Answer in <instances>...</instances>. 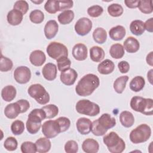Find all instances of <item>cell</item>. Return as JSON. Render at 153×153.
<instances>
[{
  "instance_id": "obj_1",
  "label": "cell",
  "mask_w": 153,
  "mask_h": 153,
  "mask_svg": "<svg viewBox=\"0 0 153 153\" xmlns=\"http://www.w3.org/2000/svg\"><path fill=\"white\" fill-rule=\"evenodd\" d=\"M99 84L100 80L97 75L88 74L79 79L75 87V91L79 96H88L99 86Z\"/></svg>"
},
{
  "instance_id": "obj_2",
  "label": "cell",
  "mask_w": 153,
  "mask_h": 153,
  "mask_svg": "<svg viewBox=\"0 0 153 153\" xmlns=\"http://www.w3.org/2000/svg\"><path fill=\"white\" fill-rule=\"evenodd\" d=\"M45 118H46V114L42 108L33 109L28 115L26 124L27 131L32 134L38 132L41 127V122Z\"/></svg>"
},
{
  "instance_id": "obj_3",
  "label": "cell",
  "mask_w": 153,
  "mask_h": 153,
  "mask_svg": "<svg viewBox=\"0 0 153 153\" xmlns=\"http://www.w3.org/2000/svg\"><path fill=\"white\" fill-rule=\"evenodd\" d=\"M131 108L145 115H152L153 113V100L140 96H134L130 100Z\"/></svg>"
},
{
  "instance_id": "obj_4",
  "label": "cell",
  "mask_w": 153,
  "mask_h": 153,
  "mask_svg": "<svg viewBox=\"0 0 153 153\" xmlns=\"http://www.w3.org/2000/svg\"><path fill=\"white\" fill-rule=\"evenodd\" d=\"M103 141L111 153H121L126 148L124 141L114 131H111L105 135Z\"/></svg>"
},
{
  "instance_id": "obj_5",
  "label": "cell",
  "mask_w": 153,
  "mask_h": 153,
  "mask_svg": "<svg viewBox=\"0 0 153 153\" xmlns=\"http://www.w3.org/2000/svg\"><path fill=\"white\" fill-rule=\"evenodd\" d=\"M151 135V127L146 124H142L131 131L130 140L134 144L143 143L149 139Z\"/></svg>"
},
{
  "instance_id": "obj_6",
  "label": "cell",
  "mask_w": 153,
  "mask_h": 153,
  "mask_svg": "<svg viewBox=\"0 0 153 153\" xmlns=\"http://www.w3.org/2000/svg\"><path fill=\"white\" fill-rule=\"evenodd\" d=\"M75 109L79 114L90 117L96 116L100 112L99 106L88 99L79 100L75 105Z\"/></svg>"
},
{
  "instance_id": "obj_7",
  "label": "cell",
  "mask_w": 153,
  "mask_h": 153,
  "mask_svg": "<svg viewBox=\"0 0 153 153\" xmlns=\"http://www.w3.org/2000/svg\"><path fill=\"white\" fill-rule=\"evenodd\" d=\"M28 94L40 105H45L50 101V95L40 84L31 85L28 88Z\"/></svg>"
},
{
  "instance_id": "obj_8",
  "label": "cell",
  "mask_w": 153,
  "mask_h": 153,
  "mask_svg": "<svg viewBox=\"0 0 153 153\" xmlns=\"http://www.w3.org/2000/svg\"><path fill=\"white\" fill-rule=\"evenodd\" d=\"M48 55L54 60H57L62 57L68 56L67 47L63 44L58 42H50L46 49Z\"/></svg>"
},
{
  "instance_id": "obj_9",
  "label": "cell",
  "mask_w": 153,
  "mask_h": 153,
  "mask_svg": "<svg viewBox=\"0 0 153 153\" xmlns=\"http://www.w3.org/2000/svg\"><path fill=\"white\" fill-rule=\"evenodd\" d=\"M42 132L44 135L48 138H53L61 133L60 126L56 120H48L45 121L42 126Z\"/></svg>"
},
{
  "instance_id": "obj_10",
  "label": "cell",
  "mask_w": 153,
  "mask_h": 153,
  "mask_svg": "<svg viewBox=\"0 0 153 153\" xmlns=\"http://www.w3.org/2000/svg\"><path fill=\"white\" fill-rule=\"evenodd\" d=\"M92 26V22L88 18L81 17L75 23L74 29L78 35L85 36L91 31Z\"/></svg>"
},
{
  "instance_id": "obj_11",
  "label": "cell",
  "mask_w": 153,
  "mask_h": 153,
  "mask_svg": "<svg viewBox=\"0 0 153 153\" xmlns=\"http://www.w3.org/2000/svg\"><path fill=\"white\" fill-rule=\"evenodd\" d=\"M13 75L16 81L21 84L28 82L31 78L30 70L28 67L25 66L17 67L14 70Z\"/></svg>"
},
{
  "instance_id": "obj_12",
  "label": "cell",
  "mask_w": 153,
  "mask_h": 153,
  "mask_svg": "<svg viewBox=\"0 0 153 153\" xmlns=\"http://www.w3.org/2000/svg\"><path fill=\"white\" fill-rule=\"evenodd\" d=\"M96 121L99 127L106 131L116 125L115 118L107 113L103 114Z\"/></svg>"
},
{
  "instance_id": "obj_13",
  "label": "cell",
  "mask_w": 153,
  "mask_h": 153,
  "mask_svg": "<svg viewBox=\"0 0 153 153\" xmlns=\"http://www.w3.org/2000/svg\"><path fill=\"white\" fill-rule=\"evenodd\" d=\"M78 77L76 71L72 68H69L65 71L61 72L60 75V81L66 85H73Z\"/></svg>"
},
{
  "instance_id": "obj_14",
  "label": "cell",
  "mask_w": 153,
  "mask_h": 153,
  "mask_svg": "<svg viewBox=\"0 0 153 153\" xmlns=\"http://www.w3.org/2000/svg\"><path fill=\"white\" fill-rule=\"evenodd\" d=\"M20 113H22V107L17 101L7 105L4 109L5 115L10 119L16 118Z\"/></svg>"
},
{
  "instance_id": "obj_15",
  "label": "cell",
  "mask_w": 153,
  "mask_h": 153,
  "mask_svg": "<svg viewBox=\"0 0 153 153\" xmlns=\"http://www.w3.org/2000/svg\"><path fill=\"white\" fill-rule=\"evenodd\" d=\"M87 48L82 43L75 44L72 48V56L74 59L78 61H82L87 57Z\"/></svg>"
},
{
  "instance_id": "obj_16",
  "label": "cell",
  "mask_w": 153,
  "mask_h": 153,
  "mask_svg": "<svg viewBox=\"0 0 153 153\" xmlns=\"http://www.w3.org/2000/svg\"><path fill=\"white\" fill-rule=\"evenodd\" d=\"M92 122L90 119L81 117L79 118L76 123V128L79 133L85 135L88 134L91 131Z\"/></svg>"
},
{
  "instance_id": "obj_17",
  "label": "cell",
  "mask_w": 153,
  "mask_h": 153,
  "mask_svg": "<svg viewBox=\"0 0 153 153\" xmlns=\"http://www.w3.org/2000/svg\"><path fill=\"white\" fill-rule=\"evenodd\" d=\"M29 60L32 65L35 66H42L46 60L45 53L39 50L33 51L29 56Z\"/></svg>"
},
{
  "instance_id": "obj_18",
  "label": "cell",
  "mask_w": 153,
  "mask_h": 153,
  "mask_svg": "<svg viewBox=\"0 0 153 153\" xmlns=\"http://www.w3.org/2000/svg\"><path fill=\"white\" fill-rule=\"evenodd\" d=\"M42 74L45 79L48 81H53L57 76V67L55 64L48 63L45 64L42 69Z\"/></svg>"
},
{
  "instance_id": "obj_19",
  "label": "cell",
  "mask_w": 153,
  "mask_h": 153,
  "mask_svg": "<svg viewBox=\"0 0 153 153\" xmlns=\"http://www.w3.org/2000/svg\"><path fill=\"white\" fill-rule=\"evenodd\" d=\"M59 30V25L54 20L48 21L44 27V34L45 37L51 39L53 38L57 34Z\"/></svg>"
},
{
  "instance_id": "obj_20",
  "label": "cell",
  "mask_w": 153,
  "mask_h": 153,
  "mask_svg": "<svg viewBox=\"0 0 153 153\" xmlns=\"http://www.w3.org/2000/svg\"><path fill=\"white\" fill-rule=\"evenodd\" d=\"M124 48L129 53L137 52L140 48V43L137 39L133 36H128L123 43Z\"/></svg>"
},
{
  "instance_id": "obj_21",
  "label": "cell",
  "mask_w": 153,
  "mask_h": 153,
  "mask_svg": "<svg viewBox=\"0 0 153 153\" xmlns=\"http://www.w3.org/2000/svg\"><path fill=\"white\" fill-rule=\"evenodd\" d=\"M82 149L86 153H96L99 151V145L97 140L87 138L82 142Z\"/></svg>"
},
{
  "instance_id": "obj_22",
  "label": "cell",
  "mask_w": 153,
  "mask_h": 153,
  "mask_svg": "<svg viewBox=\"0 0 153 153\" xmlns=\"http://www.w3.org/2000/svg\"><path fill=\"white\" fill-rule=\"evenodd\" d=\"M23 14L19 10L13 9L10 11L7 16L8 23L12 26H17L21 23Z\"/></svg>"
},
{
  "instance_id": "obj_23",
  "label": "cell",
  "mask_w": 153,
  "mask_h": 153,
  "mask_svg": "<svg viewBox=\"0 0 153 153\" xmlns=\"http://www.w3.org/2000/svg\"><path fill=\"white\" fill-rule=\"evenodd\" d=\"M115 69L114 63L109 60L105 59L100 62L97 66L98 72L102 75H108L111 74Z\"/></svg>"
},
{
  "instance_id": "obj_24",
  "label": "cell",
  "mask_w": 153,
  "mask_h": 153,
  "mask_svg": "<svg viewBox=\"0 0 153 153\" xmlns=\"http://www.w3.org/2000/svg\"><path fill=\"white\" fill-rule=\"evenodd\" d=\"M126 29L121 25H117L112 27L109 31L110 38L114 41H120L126 35Z\"/></svg>"
},
{
  "instance_id": "obj_25",
  "label": "cell",
  "mask_w": 153,
  "mask_h": 153,
  "mask_svg": "<svg viewBox=\"0 0 153 153\" xmlns=\"http://www.w3.org/2000/svg\"><path fill=\"white\" fill-rule=\"evenodd\" d=\"M120 121L123 126L126 128L131 127L134 123V118L133 114L127 111H124L120 115Z\"/></svg>"
},
{
  "instance_id": "obj_26",
  "label": "cell",
  "mask_w": 153,
  "mask_h": 153,
  "mask_svg": "<svg viewBox=\"0 0 153 153\" xmlns=\"http://www.w3.org/2000/svg\"><path fill=\"white\" fill-rule=\"evenodd\" d=\"M105 51L103 49L99 46H93L90 49V56L92 61L100 62L105 57Z\"/></svg>"
},
{
  "instance_id": "obj_27",
  "label": "cell",
  "mask_w": 153,
  "mask_h": 153,
  "mask_svg": "<svg viewBox=\"0 0 153 153\" xmlns=\"http://www.w3.org/2000/svg\"><path fill=\"white\" fill-rule=\"evenodd\" d=\"M35 145L37 152L39 153H45L50 151L51 144V142L47 137H41L36 140Z\"/></svg>"
},
{
  "instance_id": "obj_28",
  "label": "cell",
  "mask_w": 153,
  "mask_h": 153,
  "mask_svg": "<svg viewBox=\"0 0 153 153\" xmlns=\"http://www.w3.org/2000/svg\"><path fill=\"white\" fill-rule=\"evenodd\" d=\"M17 91L16 88L11 85H8L4 87L1 91V97L6 102L12 101L16 96Z\"/></svg>"
},
{
  "instance_id": "obj_29",
  "label": "cell",
  "mask_w": 153,
  "mask_h": 153,
  "mask_svg": "<svg viewBox=\"0 0 153 153\" xmlns=\"http://www.w3.org/2000/svg\"><path fill=\"white\" fill-rule=\"evenodd\" d=\"M130 30L133 35L136 36L142 35L145 30L143 22L140 20L132 21L130 25Z\"/></svg>"
},
{
  "instance_id": "obj_30",
  "label": "cell",
  "mask_w": 153,
  "mask_h": 153,
  "mask_svg": "<svg viewBox=\"0 0 153 153\" xmlns=\"http://www.w3.org/2000/svg\"><path fill=\"white\" fill-rule=\"evenodd\" d=\"M145 85V81L142 76L134 77L130 82V89L134 92H139L142 90Z\"/></svg>"
},
{
  "instance_id": "obj_31",
  "label": "cell",
  "mask_w": 153,
  "mask_h": 153,
  "mask_svg": "<svg viewBox=\"0 0 153 153\" xmlns=\"http://www.w3.org/2000/svg\"><path fill=\"white\" fill-rule=\"evenodd\" d=\"M128 80V76L127 75L124 76H121L118 78H117L113 84L114 89L115 91L119 94L122 93L126 86L127 82Z\"/></svg>"
},
{
  "instance_id": "obj_32",
  "label": "cell",
  "mask_w": 153,
  "mask_h": 153,
  "mask_svg": "<svg viewBox=\"0 0 153 153\" xmlns=\"http://www.w3.org/2000/svg\"><path fill=\"white\" fill-rule=\"evenodd\" d=\"M109 54L114 59H121L124 55V48L121 44H114L111 45L109 49Z\"/></svg>"
},
{
  "instance_id": "obj_33",
  "label": "cell",
  "mask_w": 153,
  "mask_h": 153,
  "mask_svg": "<svg viewBox=\"0 0 153 153\" xmlns=\"http://www.w3.org/2000/svg\"><path fill=\"white\" fill-rule=\"evenodd\" d=\"M93 38L96 43H105L107 39L106 31L102 27H97L93 32Z\"/></svg>"
},
{
  "instance_id": "obj_34",
  "label": "cell",
  "mask_w": 153,
  "mask_h": 153,
  "mask_svg": "<svg viewBox=\"0 0 153 153\" xmlns=\"http://www.w3.org/2000/svg\"><path fill=\"white\" fill-rule=\"evenodd\" d=\"M58 21L62 25H68L72 22L74 18V13L72 10L63 11L58 16Z\"/></svg>"
},
{
  "instance_id": "obj_35",
  "label": "cell",
  "mask_w": 153,
  "mask_h": 153,
  "mask_svg": "<svg viewBox=\"0 0 153 153\" xmlns=\"http://www.w3.org/2000/svg\"><path fill=\"white\" fill-rule=\"evenodd\" d=\"M139 10L144 14H150L153 11L152 0H140L139 2Z\"/></svg>"
},
{
  "instance_id": "obj_36",
  "label": "cell",
  "mask_w": 153,
  "mask_h": 153,
  "mask_svg": "<svg viewBox=\"0 0 153 153\" xmlns=\"http://www.w3.org/2000/svg\"><path fill=\"white\" fill-rule=\"evenodd\" d=\"M124 10L123 7L117 3H114L109 5L108 7V12L109 14L112 17L121 16L123 13Z\"/></svg>"
},
{
  "instance_id": "obj_37",
  "label": "cell",
  "mask_w": 153,
  "mask_h": 153,
  "mask_svg": "<svg viewBox=\"0 0 153 153\" xmlns=\"http://www.w3.org/2000/svg\"><path fill=\"white\" fill-rule=\"evenodd\" d=\"M42 109L45 111L46 118H53L55 117L59 113L58 107L54 104H49L42 107Z\"/></svg>"
},
{
  "instance_id": "obj_38",
  "label": "cell",
  "mask_w": 153,
  "mask_h": 153,
  "mask_svg": "<svg viewBox=\"0 0 153 153\" xmlns=\"http://www.w3.org/2000/svg\"><path fill=\"white\" fill-rule=\"evenodd\" d=\"M30 20L35 24H39L44 20V14L39 10H34L29 14Z\"/></svg>"
},
{
  "instance_id": "obj_39",
  "label": "cell",
  "mask_w": 153,
  "mask_h": 153,
  "mask_svg": "<svg viewBox=\"0 0 153 153\" xmlns=\"http://www.w3.org/2000/svg\"><path fill=\"white\" fill-rule=\"evenodd\" d=\"M44 9L50 14H55L59 11L58 0H48L44 5Z\"/></svg>"
},
{
  "instance_id": "obj_40",
  "label": "cell",
  "mask_w": 153,
  "mask_h": 153,
  "mask_svg": "<svg viewBox=\"0 0 153 153\" xmlns=\"http://www.w3.org/2000/svg\"><path fill=\"white\" fill-rule=\"evenodd\" d=\"M13 66V63L12 60L1 54L0 60V71L1 72H7L11 70Z\"/></svg>"
},
{
  "instance_id": "obj_41",
  "label": "cell",
  "mask_w": 153,
  "mask_h": 153,
  "mask_svg": "<svg viewBox=\"0 0 153 153\" xmlns=\"http://www.w3.org/2000/svg\"><path fill=\"white\" fill-rule=\"evenodd\" d=\"M11 130L13 134L20 135L25 130V124L22 121L16 120L13 121L11 126Z\"/></svg>"
},
{
  "instance_id": "obj_42",
  "label": "cell",
  "mask_w": 153,
  "mask_h": 153,
  "mask_svg": "<svg viewBox=\"0 0 153 153\" xmlns=\"http://www.w3.org/2000/svg\"><path fill=\"white\" fill-rule=\"evenodd\" d=\"M57 64L59 71L63 72L70 68L71 62L68 57H62L57 60Z\"/></svg>"
},
{
  "instance_id": "obj_43",
  "label": "cell",
  "mask_w": 153,
  "mask_h": 153,
  "mask_svg": "<svg viewBox=\"0 0 153 153\" xmlns=\"http://www.w3.org/2000/svg\"><path fill=\"white\" fill-rule=\"evenodd\" d=\"M21 151L23 153H35L37 152L35 143L30 141H26L22 143Z\"/></svg>"
},
{
  "instance_id": "obj_44",
  "label": "cell",
  "mask_w": 153,
  "mask_h": 153,
  "mask_svg": "<svg viewBox=\"0 0 153 153\" xmlns=\"http://www.w3.org/2000/svg\"><path fill=\"white\" fill-rule=\"evenodd\" d=\"M18 145L17 141L16 139L14 137L10 136L8 137L4 143V148L10 151H14L17 149Z\"/></svg>"
},
{
  "instance_id": "obj_45",
  "label": "cell",
  "mask_w": 153,
  "mask_h": 153,
  "mask_svg": "<svg viewBox=\"0 0 153 153\" xmlns=\"http://www.w3.org/2000/svg\"><path fill=\"white\" fill-rule=\"evenodd\" d=\"M103 12V8L98 5H94L90 7L87 9L88 14L91 17H97Z\"/></svg>"
},
{
  "instance_id": "obj_46",
  "label": "cell",
  "mask_w": 153,
  "mask_h": 153,
  "mask_svg": "<svg viewBox=\"0 0 153 153\" xmlns=\"http://www.w3.org/2000/svg\"><path fill=\"white\" fill-rule=\"evenodd\" d=\"M14 9L20 11L23 14H25L29 10L28 3L26 1H17L13 6Z\"/></svg>"
},
{
  "instance_id": "obj_47",
  "label": "cell",
  "mask_w": 153,
  "mask_h": 153,
  "mask_svg": "<svg viewBox=\"0 0 153 153\" xmlns=\"http://www.w3.org/2000/svg\"><path fill=\"white\" fill-rule=\"evenodd\" d=\"M56 121L60 126L61 133L64 132L69 129L71 125V121L68 118L65 117H60L56 119Z\"/></svg>"
},
{
  "instance_id": "obj_48",
  "label": "cell",
  "mask_w": 153,
  "mask_h": 153,
  "mask_svg": "<svg viewBox=\"0 0 153 153\" xmlns=\"http://www.w3.org/2000/svg\"><path fill=\"white\" fill-rule=\"evenodd\" d=\"M64 148L67 153H76L78 151V145L75 140H70L65 143Z\"/></svg>"
},
{
  "instance_id": "obj_49",
  "label": "cell",
  "mask_w": 153,
  "mask_h": 153,
  "mask_svg": "<svg viewBox=\"0 0 153 153\" xmlns=\"http://www.w3.org/2000/svg\"><path fill=\"white\" fill-rule=\"evenodd\" d=\"M91 131L94 136H103L104 135L107 131L105 130L102 129L98 125L96 120H94L93 122H92L91 124Z\"/></svg>"
},
{
  "instance_id": "obj_50",
  "label": "cell",
  "mask_w": 153,
  "mask_h": 153,
  "mask_svg": "<svg viewBox=\"0 0 153 153\" xmlns=\"http://www.w3.org/2000/svg\"><path fill=\"white\" fill-rule=\"evenodd\" d=\"M59 1V11L68 10V9L73 7L74 2L72 1Z\"/></svg>"
},
{
  "instance_id": "obj_51",
  "label": "cell",
  "mask_w": 153,
  "mask_h": 153,
  "mask_svg": "<svg viewBox=\"0 0 153 153\" xmlns=\"http://www.w3.org/2000/svg\"><path fill=\"white\" fill-rule=\"evenodd\" d=\"M118 68L121 73L126 74L127 73L130 69V65L127 61L122 60L118 63Z\"/></svg>"
},
{
  "instance_id": "obj_52",
  "label": "cell",
  "mask_w": 153,
  "mask_h": 153,
  "mask_svg": "<svg viewBox=\"0 0 153 153\" xmlns=\"http://www.w3.org/2000/svg\"><path fill=\"white\" fill-rule=\"evenodd\" d=\"M18 103L22 107V113L26 112L29 108H30V104L29 102L25 99H20L17 100Z\"/></svg>"
},
{
  "instance_id": "obj_53",
  "label": "cell",
  "mask_w": 153,
  "mask_h": 153,
  "mask_svg": "<svg viewBox=\"0 0 153 153\" xmlns=\"http://www.w3.org/2000/svg\"><path fill=\"white\" fill-rule=\"evenodd\" d=\"M145 29L149 32H153V18L151 17L149 19H148L145 23H144Z\"/></svg>"
},
{
  "instance_id": "obj_54",
  "label": "cell",
  "mask_w": 153,
  "mask_h": 153,
  "mask_svg": "<svg viewBox=\"0 0 153 153\" xmlns=\"http://www.w3.org/2000/svg\"><path fill=\"white\" fill-rule=\"evenodd\" d=\"M139 0H125L124 1V3L126 4V5L129 8H136L138 7V4H139Z\"/></svg>"
},
{
  "instance_id": "obj_55",
  "label": "cell",
  "mask_w": 153,
  "mask_h": 153,
  "mask_svg": "<svg viewBox=\"0 0 153 153\" xmlns=\"http://www.w3.org/2000/svg\"><path fill=\"white\" fill-rule=\"evenodd\" d=\"M153 52L151 51L147 56L146 57V63L150 65L151 66H153Z\"/></svg>"
},
{
  "instance_id": "obj_56",
  "label": "cell",
  "mask_w": 153,
  "mask_h": 153,
  "mask_svg": "<svg viewBox=\"0 0 153 153\" xmlns=\"http://www.w3.org/2000/svg\"><path fill=\"white\" fill-rule=\"evenodd\" d=\"M152 71H153V69H151L147 74V78H148V79L149 80V82L152 84Z\"/></svg>"
},
{
  "instance_id": "obj_57",
  "label": "cell",
  "mask_w": 153,
  "mask_h": 153,
  "mask_svg": "<svg viewBox=\"0 0 153 153\" xmlns=\"http://www.w3.org/2000/svg\"><path fill=\"white\" fill-rule=\"evenodd\" d=\"M32 2H33V3H36V4H41V2H42L43 1H39H39H38V2H36V1H32Z\"/></svg>"
}]
</instances>
